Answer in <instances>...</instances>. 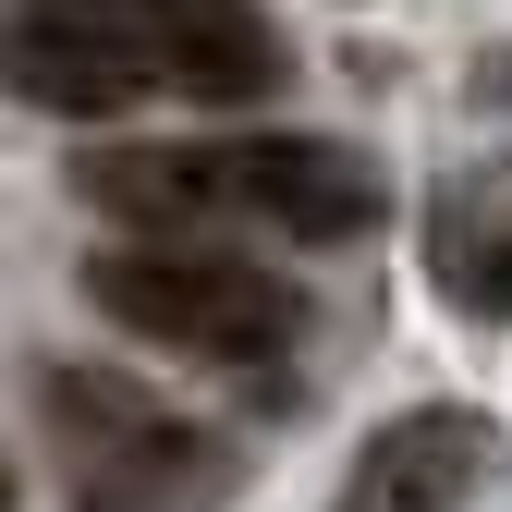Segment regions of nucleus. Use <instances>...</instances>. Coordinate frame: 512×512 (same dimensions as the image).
<instances>
[{"mask_svg": "<svg viewBox=\"0 0 512 512\" xmlns=\"http://www.w3.org/2000/svg\"><path fill=\"white\" fill-rule=\"evenodd\" d=\"M86 305L159 354H196V366H269L305 330V293L208 232H135V244L86 256Z\"/></svg>", "mask_w": 512, "mask_h": 512, "instance_id": "nucleus-2", "label": "nucleus"}, {"mask_svg": "<svg viewBox=\"0 0 512 512\" xmlns=\"http://www.w3.org/2000/svg\"><path fill=\"white\" fill-rule=\"evenodd\" d=\"M220 220H269L293 244H354L391 220V183L342 135H244L220 147Z\"/></svg>", "mask_w": 512, "mask_h": 512, "instance_id": "nucleus-4", "label": "nucleus"}, {"mask_svg": "<svg viewBox=\"0 0 512 512\" xmlns=\"http://www.w3.org/2000/svg\"><path fill=\"white\" fill-rule=\"evenodd\" d=\"M122 13H135L159 86L208 98V110H256V98L281 86V37H269L256 0H122Z\"/></svg>", "mask_w": 512, "mask_h": 512, "instance_id": "nucleus-6", "label": "nucleus"}, {"mask_svg": "<svg viewBox=\"0 0 512 512\" xmlns=\"http://www.w3.org/2000/svg\"><path fill=\"white\" fill-rule=\"evenodd\" d=\"M0 86L25 110H61V122H110L159 86V61H147L122 0H13L0 13Z\"/></svg>", "mask_w": 512, "mask_h": 512, "instance_id": "nucleus-3", "label": "nucleus"}, {"mask_svg": "<svg viewBox=\"0 0 512 512\" xmlns=\"http://www.w3.org/2000/svg\"><path fill=\"white\" fill-rule=\"evenodd\" d=\"M37 415L74 512H220L244 488L220 427H183L159 391H135L122 366H37Z\"/></svg>", "mask_w": 512, "mask_h": 512, "instance_id": "nucleus-1", "label": "nucleus"}, {"mask_svg": "<svg viewBox=\"0 0 512 512\" xmlns=\"http://www.w3.org/2000/svg\"><path fill=\"white\" fill-rule=\"evenodd\" d=\"M488 452H500V427L464 415V403H415L391 427H366V452L342 476L330 512H464L488 488Z\"/></svg>", "mask_w": 512, "mask_h": 512, "instance_id": "nucleus-5", "label": "nucleus"}, {"mask_svg": "<svg viewBox=\"0 0 512 512\" xmlns=\"http://www.w3.org/2000/svg\"><path fill=\"white\" fill-rule=\"evenodd\" d=\"M0 512H13V464H0Z\"/></svg>", "mask_w": 512, "mask_h": 512, "instance_id": "nucleus-9", "label": "nucleus"}, {"mask_svg": "<svg viewBox=\"0 0 512 512\" xmlns=\"http://www.w3.org/2000/svg\"><path fill=\"white\" fill-rule=\"evenodd\" d=\"M427 281L464 317L512 330V159H476L427 196Z\"/></svg>", "mask_w": 512, "mask_h": 512, "instance_id": "nucleus-7", "label": "nucleus"}, {"mask_svg": "<svg viewBox=\"0 0 512 512\" xmlns=\"http://www.w3.org/2000/svg\"><path fill=\"white\" fill-rule=\"evenodd\" d=\"M476 98H512V49H488V74H476Z\"/></svg>", "mask_w": 512, "mask_h": 512, "instance_id": "nucleus-8", "label": "nucleus"}]
</instances>
